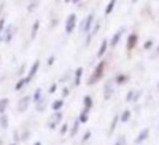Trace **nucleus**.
Returning a JSON list of instances; mask_svg holds the SVG:
<instances>
[{"label": "nucleus", "instance_id": "1", "mask_svg": "<svg viewBox=\"0 0 159 145\" xmlns=\"http://www.w3.org/2000/svg\"><path fill=\"white\" fill-rule=\"evenodd\" d=\"M105 67H107V62H105V61H100V62L97 64L96 70L92 72V75H91V78H89L88 85H94L96 82H99L100 78H102V75H103V72H105Z\"/></svg>", "mask_w": 159, "mask_h": 145}, {"label": "nucleus", "instance_id": "2", "mask_svg": "<svg viewBox=\"0 0 159 145\" xmlns=\"http://www.w3.org/2000/svg\"><path fill=\"white\" fill-rule=\"evenodd\" d=\"M92 24H94V15H88L86 18H84V21L81 22V26H80V29H81V34H88L89 30H91V27H92Z\"/></svg>", "mask_w": 159, "mask_h": 145}, {"label": "nucleus", "instance_id": "3", "mask_svg": "<svg viewBox=\"0 0 159 145\" xmlns=\"http://www.w3.org/2000/svg\"><path fill=\"white\" fill-rule=\"evenodd\" d=\"M75 26H76V15H75V13H72V15H69L67 21H65V32L72 34L75 30Z\"/></svg>", "mask_w": 159, "mask_h": 145}, {"label": "nucleus", "instance_id": "4", "mask_svg": "<svg viewBox=\"0 0 159 145\" xmlns=\"http://www.w3.org/2000/svg\"><path fill=\"white\" fill-rule=\"evenodd\" d=\"M62 121V113L57 110V112H54L52 113V116L49 118V123H48V126L51 128V129H56L57 128V124Z\"/></svg>", "mask_w": 159, "mask_h": 145}, {"label": "nucleus", "instance_id": "5", "mask_svg": "<svg viewBox=\"0 0 159 145\" xmlns=\"http://www.w3.org/2000/svg\"><path fill=\"white\" fill-rule=\"evenodd\" d=\"M32 102V99H30V96H24V97H21L19 101H18V112H25L29 109V104Z\"/></svg>", "mask_w": 159, "mask_h": 145}, {"label": "nucleus", "instance_id": "6", "mask_svg": "<svg viewBox=\"0 0 159 145\" xmlns=\"http://www.w3.org/2000/svg\"><path fill=\"white\" fill-rule=\"evenodd\" d=\"M137 42H139V35L135 32H132L129 37H127V43H126V48L127 51H132L135 46H137Z\"/></svg>", "mask_w": 159, "mask_h": 145}, {"label": "nucleus", "instance_id": "7", "mask_svg": "<svg viewBox=\"0 0 159 145\" xmlns=\"http://www.w3.org/2000/svg\"><path fill=\"white\" fill-rule=\"evenodd\" d=\"M38 67H40V61H35V62H34V65L30 67V70H29V73H27V77H25V82H27V83H30V80L37 75Z\"/></svg>", "mask_w": 159, "mask_h": 145}, {"label": "nucleus", "instance_id": "8", "mask_svg": "<svg viewBox=\"0 0 159 145\" xmlns=\"http://www.w3.org/2000/svg\"><path fill=\"white\" fill-rule=\"evenodd\" d=\"M113 89H115V85H113L111 82H108L107 85L103 86V97H105V99H110V97L113 96Z\"/></svg>", "mask_w": 159, "mask_h": 145}, {"label": "nucleus", "instance_id": "9", "mask_svg": "<svg viewBox=\"0 0 159 145\" xmlns=\"http://www.w3.org/2000/svg\"><path fill=\"white\" fill-rule=\"evenodd\" d=\"M123 32H124V29H119V30H116V34L111 37V40H110V46H111V48H115V46L119 43V40H121V35H123Z\"/></svg>", "mask_w": 159, "mask_h": 145}, {"label": "nucleus", "instance_id": "10", "mask_svg": "<svg viewBox=\"0 0 159 145\" xmlns=\"http://www.w3.org/2000/svg\"><path fill=\"white\" fill-rule=\"evenodd\" d=\"M13 34H15V27H13V26H8V27L5 29V35H3V40H5V43H10V42H11V37H13Z\"/></svg>", "mask_w": 159, "mask_h": 145}, {"label": "nucleus", "instance_id": "11", "mask_svg": "<svg viewBox=\"0 0 159 145\" xmlns=\"http://www.w3.org/2000/svg\"><path fill=\"white\" fill-rule=\"evenodd\" d=\"M83 107H84L83 112H86V113L92 109V97H91V96H84V99H83Z\"/></svg>", "mask_w": 159, "mask_h": 145}, {"label": "nucleus", "instance_id": "12", "mask_svg": "<svg viewBox=\"0 0 159 145\" xmlns=\"http://www.w3.org/2000/svg\"><path fill=\"white\" fill-rule=\"evenodd\" d=\"M107 48H108V40H102L100 48H99V51H97V58H102V56L105 54V51H107Z\"/></svg>", "mask_w": 159, "mask_h": 145}, {"label": "nucleus", "instance_id": "13", "mask_svg": "<svg viewBox=\"0 0 159 145\" xmlns=\"http://www.w3.org/2000/svg\"><path fill=\"white\" fill-rule=\"evenodd\" d=\"M81 75H83V69L78 67V69L75 70V82H73L75 86H80V83H81Z\"/></svg>", "mask_w": 159, "mask_h": 145}, {"label": "nucleus", "instance_id": "14", "mask_svg": "<svg viewBox=\"0 0 159 145\" xmlns=\"http://www.w3.org/2000/svg\"><path fill=\"white\" fill-rule=\"evenodd\" d=\"M148 134H150V131H148V129H142V131H140V134H139L137 139H135V142H137V143H142L145 139L148 137Z\"/></svg>", "mask_w": 159, "mask_h": 145}, {"label": "nucleus", "instance_id": "15", "mask_svg": "<svg viewBox=\"0 0 159 145\" xmlns=\"http://www.w3.org/2000/svg\"><path fill=\"white\" fill-rule=\"evenodd\" d=\"M8 105H10V101L5 97V99H0V115L5 113V110L8 109Z\"/></svg>", "mask_w": 159, "mask_h": 145}, {"label": "nucleus", "instance_id": "16", "mask_svg": "<svg viewBox=\"0 0 159 145\" xmlns=\"http://www.w3.org/2000/svg\"><path fill=\"white\" fill-rule=\"evenodd\" d=\"M62 105H64V101L62 99H57V101H54V102L51 104V109L54 110V112H57V110L62 109Z\"/></svg>", "mask_w": 159, "mask_h": 145}, {"label": "nucleus", "instance_id": "17", "mask_svg": "<svg viewBox=\"0 0 159 145\" xmlns=\"http://www.w3.org/2000/svg\"><path fill=\"white\" fill-rule=\"evenodd\" d=\"M38 29H40V21H35V22H34V27H32V30H30V38H32V40L37 37Z\"/></svg>", "mask_w": 159, "mask_h": 145}, {"label": "nucleus", "instance_id": "18", "mask_svg": "<svg viewBox=\"0 0 159 145\" xmlns=\"http://www.w3.org/2000/svg\"><path fill=\"white\" fill-rule=\"evenodd\" d=\"M30 99H32V102H35V104H37L40 99H42V89L37 88V89H35V93H34V96H32Z\"/></svg>", "mask_w": 159, "mask_h": 145}, {"label": "nucleus", "instance_id": "19", "mask_svg": "<svg viewBox=\"0 0 159 145\" xmlns=\"http://www.w3.org/2000/svg\"><path fill=\"white\" fill-rule=\"evenodd\" d=\"M0 128H3V129L8 128V116L5 113H2V116H0Z\"/></svg>", "mask_w": 159, "mask_h": 145}, {"label": "nucleus", "instance_id": "20", "mask_svg": "<svg viewBox=\"0 0 159 145\" xmlns=\"http://www.w3.org/2000/svg\"><path fill=\"white\" fill-rule=\"evenodd\" d=\"M115 5H116V0H110V3L107 5V8H105V15H110V13L113 11V8H115Z\"/></svg>", "mask_w": 159, "mask_h": 145}, {"label": "nucleus", "instance_id": "21", "mask_svg": "<svg viewBox=\"0 0 159 145\" xmlns=\"http://www.w3.org/2000/svg\"><path fill=\"white\" fill-rule=\"evenodd\" d=\"M129 118H130V112H129V110H124V112L121 113V116H119V120H121L123 123H127Z\"/></svg>", "mask_w": 159, "mask_h": 145}, {"label": "nucleus", "instance_id": "22", "mask_svg": "<svg viewBox=\"0 0 159 145\" xmlns=\"http://www.w3.org/2000/svg\"><path fill=\"white\" fill-rule=\"evenodd\" d=\"M126 80H127V75H124V73H119V75L116 77V83H118V85L126 83Z\"/></svg>", "mask_w": 159, "mask_h": 145}, {"label": "nucleus", "instance_id": "23", "mask_svg": "<svg viewBox=\"0 0 159 145\" xmlns=\"http://www.w3.org/2000/svg\"><path fill=\"white\" fill-rule=\"evenodd\" d=\"M78 128H80V121L76 120V121L73 123V126H72V133H70V136H72V137H75V136H76V133H78Z\"/></svg>", "mask_w": 159, "mask_h": 145}, {"label": "nucleus", "instance_id": "24", "mask_svg": "<svg viewBox=\"0 0 159 145\" xmlns=\"http://www.w3.org/2000/svg\"><path fill=\"white\" fill-rule=\"evenodd\" d=\"M45 104H46V102H45V99L42 97V99L37 102V110H38V112H43V110H45Z\"/></svg>", "mask_w": 159, "mask_h": 145}, {"label": "nucleus", "instance_id": "25", "mask_svg": "<svg viewBox=\"0 0 159 145\" xmlns=\"http://www.w3.org/2000/svg\"><path fill=\"white\" fill-rule=\"evenodd\" d=\"M24 85H27V82H25V78H21V80L16 83L15 89H16V91H19V89H22V88H24Z\"/></svg>", "mask_w": 159, "mask_h": 145}, {"label": "nucleus", "instance_id": "26", "mask_svg": "<svg viewBox=\"0 0 159 145\" xmlns=\"http://www.w3.org/2000/svg\"><path fill=\"white\" fill-rule=\"evenodd\" d=\"M78 121H80V123H86V121H88V113H86V112H81V113H80Z\"/></svg>", "mask_w": 159, "mask_h": 145}, {"label": "nucleus", "instance_id": "27", "mask_svg": "<svg viewBox=\"0 0 159 145\" xmlns=\"http://www.w3.org/2000/svg\"><path fill=\"white\" fill-rule=\"evenodd\" d=\"M38 2H40V0H32V2H30V5L27 7V10H29V11H34V10L37 8V5H38Z\"/></svg>", "mask_w": 159, "mask_h": 145}, {"label": "nucleus", "instance_id": "28", "mask_svg": "<svg viewBox=\"0 0 159 145\" xmlns=\"http://www.w3.org/2000/svg\"><path fill=\"white\" fill-rule=\"evenodd\" d=\"M134 91H129V93H127V96H126V101H129V102H132V101H134Z\"/></svg>", "mask_w": 159, "mask_h": 145}, {"label": "nucleus", "instance_id": "29", "mask_svg": "<svg viewBox=\"0 0 159 145\" xmlns=\"http://www.w3.org/2000/svg\"><path fill=\"white\" fill-rule=\"evenodd\" d=\"M143 48H145V49H151V48H153V42H151V40H148V42H145Z\"/></svg>", "mask_w": 159, "mask_h": 145}, {"label": "nucleus", "instance_id": "30", "mask_svg": "<svg viewBox=\"0 0 159 145\" xmlns=\"http://www.w3.org/2000/svg\"><path fill=\"white\" fill-rule=\"evenodd\" d=\"M124 142H126V137H124V136H121V137H119V139L116 140V143H115V145H124Z\"/></svg>", "mask_w": 159, "mask_h": 145}, {"label": "nucleus", "instance_id": "31", "mask_svg": "<svg viewBox=\"0 0 159 145\" xmlns=\"http://www.w3.org/2000/svg\"><path fill=\"white\" fill-rule=\"evenodd\" d=\"M67 129H69L67 124H62V128H61V134H62V136H64V134H67Z\"/></svg>", "mask_w": 159, "mask_h": 145}, {"label": "nucleus", "instance_id": "32", "mask_svg": "<svg viewBox=\"0 0 159 145\" xmlns=\"http://www.w3.org/2000/svg\"><path fill=\"white\" fill-rule=\"evenodd\" d=\"M118 120H119V116H115V118H113V123H111V131L116 128V123H118Z\"/></svg>", "mask_w": 159, "mask_h": 145}, {"label": "nucleus", "instance_id": "33", "mask_svg": "<svg viewBox=\"0 0 159 145\" xmlns=\"http://www.w3.org/2000/svg\"><path fill=\"white\" fill-rule=\"evenodd\" d=\"M69 93H70L69 88H64V89H62V96H64V97H67V96H69Z\"/></svg>", "mask_w": 159, "mask_h": 145}, {"label": "nucleus", "instance_id": "34", "mask_svg": "<svg viewBox=\"0 0 159 145\" xmlns=\"http://www.w3.org/2000/svg\"><path fill=\"white\" fill-rule=\"evenodd\" d=\"M56 88H57V85H56V83H52V85H51V88H49V93H54Z\"/></svg>", "mask_w": 159, "mask_h": 145}, {"label": "nucleus", "instance_id": "35", "mask_svg": "<svg viewBox=\"0 0 159 145\" xmlns=\"http://www.w3.org/2000/svg\"><path fill=\"white\" fill-rule=\"evenodd\" d=\"M89 137H91V131H88V133L84 134V137H83V142H86V140H88Z\"/></svg>", "mask_w": 159, "mask_h": 145}, {"label": "nucleus", "instance_id": "36", "mask_svg": "<svg viewBox=\"0 0 159 145\" xmlns=\"http://www.w3.org/2000/svg\"><path fill=\"white\" fill-rule=\"evenodd\" d=\"M154 56H159V46L156 48V53H154Z\"/></svg>", "mask_w": 159, "mask_h": 145}, {"label": "nucleus", "instance_id": "37", "mask_svg": "<svg viewBox=\"0 0 159 145\" xmlns=\"http://www.w3.org/2000/svg\"><path fill=\"white\" fill-rule=\"evenodd\" d=\"M70 2H73V3H78V2H80V0H70Z\"/></svg>", "mask_w": 159, "mask_h": 145}, {"label": "nucleus", "instance_id": "38", "mask_svg": "<svg viewBox=\"0 0 159 145\" xmlns=\"http://www.w3.org/2000/svg\"><path fill=\"white\" fill-rule=\"evenodd\" d=\"M34 145H42V142H35Z\"/></svg>", "mask_w": 159, "mask_h": 145}, {"label": "nucleus", "instance_id": "39", "mask_svg": "<svg viewBox=\"0 0 159 145\" xmlns=\"http://www.w3.org/2000/svg\"><path fill=\"white\" fill-rule=\"evenodd\" d=\"M65 2H67V3H69V2H70V0H65Z\"/></svg>", "mask_w": 159, "mask_h": 145}, {"label": "nucleus", "instance_id": "40", "mask_svg": "<svg viewBox=\"0 0 159 145\" xmlns=\"http://www.w3.org/2000/svg\"><path fill=\"white\" fill-rule=\"evenodd\" d=\"M11 145H16V143H11Z\"/></svg>", "mask_w": 159, "mask_h": 145}, {"label": "nucleus", "instance_id": "41", "mask_svg": "<svg viewBox=\"0 0 159 145\" xmlns=\"http://www.w3.org/2000/svg\"><path fill=\"white\" fill-rule=\"evenodd\" d=\"M157 88H159V83H157Z\"/></svg>", "mask_w": 159, "mask_h": 145}]
</instances>
